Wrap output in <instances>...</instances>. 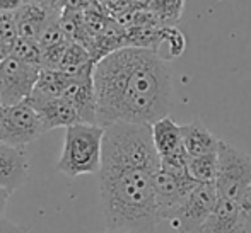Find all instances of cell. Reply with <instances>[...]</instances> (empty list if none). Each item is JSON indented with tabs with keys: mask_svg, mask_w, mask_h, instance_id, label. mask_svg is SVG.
Listing matches in <instances>:
<instances>
[{
	"mask_svg": "<svg viewBox=\"0 0 251 233\" xmlns=\"http://www.w3.org/2000/svg\"><path fill=\"white\" fill-rule=\"evenodd\" d=\"M152 128V141H154L155 151L159 158H169L178 153H183V136H181V126L176 125L175 119L166 116L159 119L157 123L151 126Z\"/></svg>",
	"mask_w": 251,
	"mask_h": 233,
	"instance_id": "obj_14",
	"label": "cell"
},
{
	"mask_svg": "<svg viewBox=\"0 0 251 233\" xmlns=\"http://www.w3.org/2000/svg\"><path fill=\"white\" fill-rule=\"evenodd\" d=\"M199 186L190 174H178V172L166 170L159 167L154 177V197L155 208L161 221H169L173 214L179 210L192 191Z\"/></svg>",
	"mask_w": 251,
	"mask_h": 233,
	"instance_id": "obj_8",
	"label": "cell"
},
{
	"mask_svg": "<svg viewBox=\"0 0 251 233\" xmlns=\"http://www.w3.org/2000/svg\"><path fill=\"white\" fill-rule=\"evenodd\" d=\"M67 79H69V75L58 72V70H41L40 79H38L36 87H34L29 99H33V101H43V99L62 97Z\"/></svg>",
	"mask_w": 251,
	"mask_h": 233,
	"instance_id": "obj_17",
	"label": "cell"
},
{
	"mask_svg": "<svg viewBox=\"0 0 251 233\" xmlns=\"http://www.w3.org/2000/svg\"><path fill=\"white\" fill-rule=\"evenodd\" d=\"M219 170V157L217 153L192 157L188 162V174L199 184H210L215 182Z\"/></svg>",
	"mask_w": 251,
	"mask_h": 233,
	"instance_id": "obj_18",
	"label": "cell"
},
{
	"mask_svg": "<svg viewBox=\"0 0 251 233\" xmlns=\"http://www.w3.org/2000/svg\"><path fill=\"white\" fill-rule=\"evenodd\" d=\"M238 204L243 216V223H245V230L246 233H251V186L248 187V191H246L245 196L241 197V201Z\"/></svg>",
	"mask_w": 251,
	"mask_h": 233,
	"instance_id": "obj_24",
	"label": "cell"
},
{
	"mask_svg": "<svg viewBox=\"0 0 251 233\" xmlns=\"http://www.w3.org/2000/svg\"><path fill=\"white\" fill-rule=\"evenodd\" d=\"M104 233H132V232H125V230H106Z\"/></svg>",
	"mask_w": 251,
	"mask_h": 233,
	"instance_id": "obj_30",
	"label": "cell"
},
{
	"mask_svg": "<svg viewBox=\"0 0 251 233\" xmlns=\"http://www.w3.org/2000/svg\"><path fill=\"white\" fill-rule=\"evenodd\" d=\"M41 70L10 55L0 65V104L16 106L27 101L36 87Z\"/></svg>",
	"mask_w": 251,
	"mask_h": 233,
	"instance_id": "obj_7",
	"label": "cell"
},
{
	"mask_svg": "<svg viewBox=\"0 0 251 233\" xmlns=\"http://www.w3.org/2000/svg\"><path fill=\"white\" fill-rule=\"evenodd\" d=\"M9 191L5 189H0V221H2L3 218V213H5V208H7V203H9V197H10Z\"/></svg>",
	"mask_w": 251,
	"mask_h": 233,
	"instance_id": "obj_28",
	"label": "cell"
},
{
	"mask_svg": "<svg viewBox=\"0 0 251 233\" xmlns=\"http://www.w3.org/2000/svg\"><path fill=\"white\" fill-rule=\"evenodd\" d=\"M29 104L36 109L43 121L45 131H50L55 128H69V126L79 125L80 118L77 114L75 107L70 104L67 99L55 97V99H43V101H33L27 99Z\"/></svg>",
	"mask_w": 251,
	"mask_h": 233,
	"instance_id": "obj_11",
	"label": "cell"
},
{
	"mask_svg": "<svg viewBox=\"0 0 251 233\" xmlns=\"http://www.w3.org/2000/svg\"><path fill=\"white\" fill-rule=\"evenodd\" d=\"M183 147L188 157H201V155L217 153L221 140L210 133L200 121H193L190 125L181 126Z\"/></svg>",
	"mask_w": 251,
	"mask_h": 233,
	"instance_id": "obj_15",
	"label": "cell"
},
{
	"mask_svg": "<svg viewBox=\"0 0 251 233\" xmlns=\"http://www.w3.org/2000/svg\"><path fill=\"white\" fill-rule=\"evenodd\" d=\"M62 14L53 12L43 3H24L16 12L17 21V36L24 40H34L38 41L45 27Z\"/></svg>",
	"mask_w": 251,
	"mask_h": 233,
	"instance_id": "obj_12",
	"label": "cell"
},
{
	"mask_svg": "<svg viewBox=\"0 0 251 233\" xmlns=\"http://www.w3.org/2000/svg\"><path fill=\"white\" fill-rule=\"evenodd\" d=\"M38 43H40V46L43 48V51L45 49H50V48L60 46V44L69 43V38H67L65 31H63L62 22H60V17L45 27V31L41 33Z\"/></svg>",
	"mask_w": 251,
	"mask_h": 233,
	"instance_id": "obj_21",
	"label": "cell"
},
{
	"mask_svg": "<svg viewBox=\"0 0 251 233\" xmlns=\"http://www.w3.org/2000/svg\"><path fill=\"white\" fill-rule=\"evenodd\" d=\"M219 192L215 182L199 184L168 223L178 233H199L215 210Z\"/></svg>",
	"mask_w": 251,
	"mask_h": 233,
	"instance_id": "obj_6",
	"label": "cell"
},
{
	"mask_svg": "<svg viewBox=\"0 0 251 233\" xmlns=\"http://www.w3.org/2000/svg\"><path fill=\"white\" fill-rule=\"evenodd\" d=\"M17 21L16 12H2L0 10V41L12 46L17 40Z\"/></svg>",
	"mask_w": 251,
	"mask_h": 233,
	"instance_id": "obj_23",
	"label": "cell"
},
{
	"mask_svg": "<svg viewBox=\"0 0 251 233\" xmlns=\"http://www.w3.org/2000/svg\"><path fill=\"white\" fill-rule=\"evenodd\" d=\"M199 233H246L239 204L219 197L217 206Z\"/></svg>",
	"mask_w": 251,
	"mask_h": 233,
	"instance_id": "obj_13",
	"label": "cell"
},
{
	"mask_svg": "<svg viewBox=\"0 0 251 233\" xmlns=\"http://www.w3.org/2000/svg\"><path fill=\"white\" fill-rule=\"evenodd\" d=\"M102 140H104V128L100 125L79 123L69 126L65 129L62 155L56 164L58 170L69 177L100 174Z\"/></svg>",
	"mask_w": 251,
	"mask_h": 233,
	"instance_id": "obj_3",
	"label": "cell"
},
{
	"mask_svg": "<svg viewBox=\"0 0 251 233\" xmlns=\"http://www.w3.org/2000/svg\"><path fill=\"white\" fill-rule=\"evenodd\" d=\"M65 2L67 0H41L40 3H43L45 7H48L53 12H58L62 14L63 9H65Z\"/></svg>",
	"mask_w": 251,
	"mask_h": 233,
	"instance_id": "obj_26",
	"label": "cell"
},
{
	"mask_svg": "<svg viewBox=\"0 0 251 233\" xmlns=\"http://www.w3.org/2000/svg\"><path fill=\"white\" fill-rule=\"evenodd\" d=\"M10 55L16 58L23 60L27 65L43 68V48L40 43L34 40H24V38H17L14 44L10 46Z\"/></svg>",
	"mask_w": 251,
	"mask_h": 233,
	"instance_id": "obj_19",
	"label": "cell"
},
{
	"mask_svg": "<svg viewBox=\"0 0 251 233\" xmlns=\"http://www.w3.org/2000/svg\"><path fill=\"white\" fill-rule=\"evenodd\" d=\"M98 125L116 123L152 126L169 116L171 73L159 51L125 46L94 65Z\"/></svg>",
	"mask_w": 251,
	"mask_h": 233,
	"instance_id": "obj_2",
	"label": "cell"
},
{
	"mask_svg": "<svg viewBox=\"0 0 251 233\" xmlns=\"http://www.w3.org/2000/svg\"><path fill=\"white\" fill-rule=\"evenodd\" d=\"M219 170L215 179L219 197L239 203L251 186V158L227 141L219 143Z\"/></svg>",
	"mask_w": 251,
	"mask_h": 233,
	"instance_id": "obj_4",
	"label": "cell"
},
{
	"mask_svg": "<svg viewBox=\"0 0 251 233\" xmlns=\"http://www.w3.org/2000/svg\"><path fill=\"white\" fill-rule=\"evenodd\" d=\"M9 56H10V46L0 41V65H2V63L5 62Z\"/></svg>",
	"mask_w": 251,
	"mask_h": 233,
	"instance_id": "obj_29",
	"label": "cell"
},
{
	"mask_svg": "<svg viewBox=\"0 0 251 233\" xmlns=\"http://www.w3.org/2000/svg\"><path fill=\"white\" fill-rule=\"evenodd\" d=\"M161 43H168V60H173L185 51V36L175 27H162Z\"/></svg>",
	"mask_w": 251,
	"mask_h": 233,
	"instance_id": "obj_22",
	"label": "cell"
},
{
	"mask_svg": "<svg viewBox=\"0 0 251 233\" xmlns=\"http://www.w3.org/2000/svg\"><path fill=\"white\" fill-rule=\"evenodd\" d=\"M27 157L24 148L0 141V189L14 192L27 181Z\"/></svg>",
	"mask_w": 251,
	"mask_h": 233,
	"instance_id": "obj_10",
	"label": "cell"
},
{
	"mask_svg": "<svg viewBox=\"0 0 251 233\" xmlns=\"http://www.w3.org/2000/svg\"><path fill=\"white\" fill-rule=\"evenodd\" d=\"M149 3L159 21L176 22L183 14V0H151Z\"/></svg>",
	"mask_w": 251,
	"mask_h": 233,
	"instance_id": "obj_20",
	"label": "cell"
},
{
	"mask_svg": "<svg viewBox=\"0 0 251 233\" xmlns=\"http://www.w3.org/2000/svg\"><path fill=\"white\" fill-rule=\"evenodd\" d=\"M0 233H27L24 228L17 227L14 223H9V221H0Z\"/></svg>",
	"mask_w": 251,
	"mask_h": 233,
	"instance_id": "obj_27",
	"label": "cell"
},
{
	"mask_svg": "<svg viewBox=\"0 0 251 233\" xmlns=\"http://www.w3.org/2000/svg\"><path fill=\"white\" fill-rule=\"evenodd\" d=\"M24 5V0H0L2 12H17Z\"/></svg>",
	"mask_w": 251,
	"mask_h": 233,
	"instance_id": "obj_25",
	"label": "cell"
},
{
	"mask_svg": "<svg viewBox=\"0 0 251 233\" xmlns=\"http://www.w3.org/2000/svg\"><path fill=\"white\" fill-rule=\"evenodd\" d=\"M94 65H96V62L91 56L89 49L84 48L82 44L70 41L67 44L65 51H63L62 62L58 65V72L65 73L69 77H77L82 75V73L93 72Z\"/></svg>",
	"mask_w": 251,
	"mask_h": 233,
	"instance_id": "obj_16",
	"label": "cell"
},
{
	"mask_svg": "<svg viewBox=\"0 0 251 233\" xmlns=\"http://www.w3.org/2000/svg\"><path fill=\"white\" fill-rule=\"evenodd\" d=\"M159 167L149 125L116 123L104 128L100 199L108 230L154 232L161 221L154 197Z\"/></svg>",
	"mask_w": 251,
	"mask_h": 233,
	"instance_id": "obj_1",
	"label": "cell"
},
{
	"mask_svg": "<svg viewBox=\"0 0 251 233\" xmlns=\"http://www.w3.org/2000/svg\"><path fill=\"white\" fill-rule=\"evenodd\" d=\"M43 133H47L43 121L29 101L16 106L0 104V141L24 148Z\"/></svg>",
	"mask_w": 251,
	"mask_h": 233,
	"instance_id": "obj_5",
	"label": "cell"
},
{
	"mask_svg": "<svg viewBox=\"0 0 251 233\" xmlns=\"http://www.w3.org/2000/svg\"><path fill=\"white\" fill-rule=\"evenodd\" d=\"M93 73L94 70L77 77H69L62 94V97L75 107L80 123H87V125H98L96 90H94Z\"/></svg>",
	"mask_w": 251,
	"mask_h": 233,
	"instance_id": "obj_9",
	"label": "cell"
},
{
	"mask_svg": "<svg viewBox=\"0 0 251 233\" xmlns=\"http://www.w3.org/2000/svg\"><path fill=\"white\" fill-rule=\"evenodd\" d=\"M41 0H24V3H40Z\"/></svg>",
	"mask_w": 251,
	"mask_h": 233,
	"instance_id": "obj_31",
	"label": "cell"
}]
</instances>
